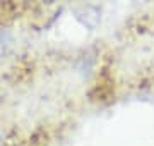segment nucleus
I'll list each match as a JSON object with an SVG mask.
<instances>
[{"label":"nucleus","mask_w":154,"mask_h":146,"mask_svg":"<svg viewBox=\"0 0 154 146\" xmlns=\"http://www.w3.org/2000/svg\"><path fill=\"white\" fill-rule=\"evenodd\" d=\"M0 143H2V136H0Z\"/></svg>","instance_id":"nucleus-1"}]
</instances>
